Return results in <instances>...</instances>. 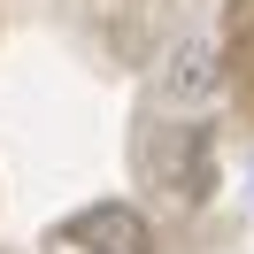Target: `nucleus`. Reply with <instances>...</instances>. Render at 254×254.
Here are the masks:
<instances>
[{
  "label": "nucleus",
  "instance_id": "nucleus-1",
  "mask_svg": "<svg viewBox=\"0 0 254 254\" xmlns=\"http://www.w3.org/2000/svg\"><path fill=\"white\" fill-rule=\"evenodd\" d=\"M62 239L77 254H154V231H146L139 208L124 200H100V208H77V216L62 223Z\"/></svg>",
  "mask_w": 254,
  "mask_h": 254
},
{
  "label": "nucleus",
  "instance_id": "nucleus-2",
  "mask_svg": "<svg viewBox=\"0 0 254 254\" xmlns=\"http://www.w3.org/2000/svg\"><path fill=\"white\" fill-rule=\"evenodd\" d=\"M216 93V47L208 39H185V47H170L162 54V100H208Z\"/></svg>",
  "mask_w": 254,
  "mask_h": 254
}]
</instances>
